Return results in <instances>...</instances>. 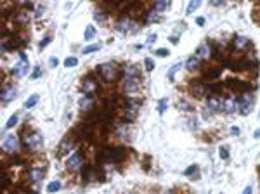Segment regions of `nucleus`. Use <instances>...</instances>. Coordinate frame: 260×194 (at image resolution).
I'll list each match as a JSON object with an SVG mask.
<instances>
[{
    "instance_id": "obj_23",
    "label": "nucleus",
    "mask_w": 260,
    "mask_h": 194,
    "mask_svg": "<svg viewBox=\"0 0 260 194\" xmlns=\"http://www.w3.org/2000/svg\"><path fill=\"white\" fill-rule=\"evenodd\" d=\"M144 66H146V71H153L154 70V61L151 57H146L144 59Z\"/></svg>"
},
{
    "instance_id": "obj_38",
    "label": "nucleus",
    "mask_w": 260,
    "mask_h": 194,
    "mask_svg": "<svg viewBox=\"0 0 260 194\" xmlns=\"http://www.w3.org/2000/svg\"><path fill=\"white\" fill-rule=\"evenodd\" d=\"M224 2H225V0H210V4H212V5H215V7H219V5H222Z\"/></svg>"
},
{
    "instance_id": "obj_24",
    "label": "nucleus",
    "mask_w": 260,
    "mask_h": 194,
    "mask_svg": "<svg viewBox=\"0 0 260 194\" xmlns=\"http://www.w3.org/2000/svg\"><path fill=\"white\" fill-rule=\"evenodd\" d=\"M78 64V59L76 57H68L66 61H64V66L66 68H73V66H76Z\"/></svg>"
},
{
    "instance_id": "obj_11",
    "label": "nucleus",
    "mask_w": 260,
    "mask_h": 194,
    "mask_svg": "<svg viewBox=\"0 0 260 194\" xmlns=\"http://www.w3.org/2000/svg\"><path fill=\"white\" fill-rule=\"evenodd\" d=\"M38 99H40V95L38 94H33V95H30L26 99V102H24V108H26V109H30V108H33L36 104V102H38Z\"/></svg>"
},
{
    "instance_id": "obj_16",
    "label": "nucleus",
    "mask_w": 260,
    "mask_h": 194,
    "mask_svg": "<svg viewBox=\"0 0 260 194\" xmlns=\"http://www.w3.org/2000/svg\"><path fill=\"white\" fill-rule=\"evenodd\" d=\"M199 5H201V0H191L187 5V14H193L196 9H199Z\"/></svg>"
},
{
    "instance_id": "obj_36",
    "label": "nucleus",
    "mask_w": 260,
    "mask_h": 194,
    "mask_svg": "<svg viewBox=\"0 0 260 194\" xmlns=\"http://www.w3.org/2000/svg\"><path fill=\"white\" fill-rule=\"evenodd\" d=\"M49 42H50V36H45V38L42 40V44H40V47H42V48H44V47H47V45H49Z\"/></svg>"
},
{
    "instance_id": "obj_26",
    "label": "nucleus",
    "mask_w": 260,
    "mask_h": 194,
    "mask_svg": "<svg viewBox=\"0 0 260 194\" xmlns=\"http://www.w3.org/2000/svg\"><path fill=\"white\" fill-rule=\"evenodd\" d=\"M125 76H137V68L135 66H128L125 70Z\"/></svg>"
},
{
    "instance_id": "obj_17",
    "label": "nucleus",
    "mask_w": 260,
    "mask_h": 194,
    "mask_svg": "<svg viewBox=\"0 0 260 194\" xmlns=\"http://www.w3.org/2000/svg\"><path fill=\"white\" fill-rule=\"evenodd\" d=\"M99 48H101V44H94V45H87V47H83L82 52L83 54H92V52H97Z\"/></svg>"
},
{
    "instance_id": "obj_27",
    "label": "nucleus",
    "mask_w": 260,
    "mask_h": 194,
    "mask_svg": "<svg viewBox=\"0 0 260 194\" xmlns=\"http://www.w3.org/2000/svg\"><path fill=\"white\" fill-rule=\"evenodd\" d=\"M219 156H220L222 159H227V158H229V149H227V147H224V146H222L220 149H219Z\"/></svg>"
},
{
    "instance_id": "obj_13",
    "label": "nucleus",
    "mask_w": 260,
    "mask_h": 194,
    "mask_svg": "<svg viewBox=\"0 0 260 194\" xmlns=\"http://www.w3.org/2000/svg\"><path fill=\"white\" fill-rule=\"evenodd\" d=\"M170 5V0H156V4H154V9L158 11V12H161V11H165Z\"/></svg>"
},
{
    "instance_id": "obj_20",
    "label": "nucleus",
    "mask_w": 260,
    "mask_h": 194,
    "mask_svg": "<svg viewBox=\"0 0 260 194\" xmlns=\"http://www.w3.org/2000/svg\"><path fill=\"white\" fill-rule=\"evenodd\" d=\"M18 118H19L18 115H12V116H11V118L7 120V123H5V130H9V128L16 127V123H18Z\"/></svg>"
},
{
    "instance_id": "obj_5",
    "label": "nucleus",
    "mask_w": 260,
    "mask_h": 194,
    "mask_svg": "<svg viewBox=\"0 0 260 194\" xmlns=\"http://www.w3.org/2000/svg\"><path fill=\"white\" fill-rule=\"evenodd\" d=\"M80 167H82V156H80L78 153L71 154V158L68 159V168H71V170H78Z\"/></svg>"
},
{
    "instance_id": "obj_41",
    "label": "nucleus",
    "mask_w": 260,
    "mask_h": 194,
    "mask_svg": "<svg viewBox=\"0 0 260 194\" xmlns=\"http://www.w3.org/2000/svg\"><path fill=\"white\" fill-rule=\"evenodd\" d=\"M196 23H198L199 26H203V24H205V18H198V19H196Z\"/></svg>"
},
{
    "instance_id": "obj_8",
    "label": "nucleus",
    "mask_w": 260,
    "mask_h": 194,
    "mask_svg": "<svg viewBox=\"0 0 260 194\" xmlns=\"http://www.w3.org/2000/svg\"><path fill=\"white\" fill-rule=\"evenodd\" d=\"M236 106H238V104H236L232 99H225V101L222 102V109H224L225 113H234V111H236Z\"/></svg>"
},
{
    "instance_id": "obj_21",
    "label": "nucleus",
    "mask_w": 260,
    "mask_h": 194,
    "mask_svg": "<svg viewBox=\"0 0 260 194\" xmlns=\"http://www.w3.org/2000/svg\"><path fill=\"white\" fill-rule=\"evenodd\" d=\"M167 108H168V99L165 97V99H161V101H160V104H158V111H160V115H163L165 111H167Z\"/></svg>"
},
{
    "instance_id": "obj_19",
    "label": "nucleus",
    "mask_w": 260,
    "mask_h": 194,
    "mask_svg": "<svg viewBox=\"0 0 260 194\" xmlns=\"http://www.w3.org/2000/svg\"><path fill=\"white\" fill-rule=\"evenodd\" d=\"M30 175H31V179H33V180H40V179H42V177H44V170H38V168H33V170H31L30 172Z\"/></svg>"
},
{
    "instance_id": "obj_18",
    "label": "nucleus",
    "mask_w": 260,
    "mask_h": 194,
    "mask_svg": "<svg viewBox=\"0 0 260 194\" xmlns=\"http://www.w3.org/2000/svg\"><path fill=\"white\" fill-rule=\"evenodd\" d=\"M234 45H236V48H245L248 45V38H245V36H238L236 42H234Z\"/></svg>"
},
{
    "instance_id": "obj_31",
    "label": "nucleus",
    "mask_w": 260,
    "mask_h": 194,
    "mask_svg": "<svg viewBox=\"0 0 260 194\" xmlns=\"http://www.w3.org/2000/svg\"><path fill=\"white\" fill-rule=\"evenodd\" d=\"M193 92L196 94L198 97H201V95H203V87H201V85H198V87H193Z\"/></svg>"
},
{
    "instance_id": "obj_40",
    "label": "nucleus",
    "mask_w": 260,
    "mask_h": 194,
    "mask_svg": "<svg viewBox=\"0 0 260 194\" xmlns=\"http://www.w3.org/2000/svg\"><path fill=\"white\" fill-rule=\"evenodd\" d=\"M231 133H232V135H239V128L238 127H232V128H231Z\"/></svg>"
},
{
    "instance_id": "obj_2",
    "label": "nucleus",
    "mask_w": 260,
    "mask_h": 194,
    "mask_svg": "<svg viewBox=\"0 0 260 194\" xmlns=\"http://www.w3.org/2000/svg\"><path fill=\"white\" fill-rule=\"evenodd\" d=\"M42 144H44V139H42L38 133H33V135L26 137V146L30 149H38Z\"/></svg>"
},
{
    "instance_id": "obj_39",
    "label": "nucleus",
    "mask_w": 260,
    "mask_h": 194,
    "mask_svg": "<svg viewBox=\"0 0 260 194\" xmlns=\"http://www.w3.org/2000/svg\"><path fill=\"white\" fill-rule=\"evenodd\" d=\"M243 194H253V187H251V185H248L246 189L243 191Z\"/></svg>"
},
{
    "instance_id": "obj_32",
    "label": "nucleus",
    "mask_w": 260,
    "mask_h": 194,
    "mask_svg": "<svg viewBox=\"0 0 260 194\" xmlns=\"http://www.w3.org/2000/svg\"><path fill=\"white\" fill-rule=\"evenodd\" d=\"M196 168H198L196 165H191V167H189V168H187V170L184 172V175H193V173L196 172Z\"/></svg>"
},
{
    "instance_id": "obj_1",
    "label": "nucleus",
    "mask_w": 260,
    "mask_h": 194,
    "mask_svg": "<svg viewBox=\"0 0 260 194\" xmlns=\"http://www.w3.org/2000/svg\"><path fill=\"white\" fill-rule=\"evenodd\" d=\"M2 147H4L7 153H16V149H18V137L16 135H7L4 139Z\"/></svg>"
},
{
    "instance_id": "obj_22",
    "label": "nucleus",
    "mask_w": 260,
    "mask_h": 194,
    "mask_svg": "<svg viewBox=\"0 0 260 194\" xmlns=\"http://www.w3.org/2000/svg\"><path fill=\"white\" fill-rule=\"evenodd\" d=\"M137 109H139V106H137V104H132V106L127 109V111H128V118H130V120H134V118L137 116Z\"/></svg>"
},
{
    "instance_id": "obj_10",
    "label": "nucleus",
    "mask_w": 260,
    "mask_h": 194,
    "mask_svg": "<svg viewBox=\"0 0 260 194\" xmlns=\"http://www.w3.org/2000/svg\"><path fill=\"white\" fill-rule=\"evenodd\" d=\"M96 28H94V24H88L87 28H85V33H83V38H85V42H88V40H92L94 36H96Z\"/></svg>"
},
{
    "instance_id": "obj_43",
    "label": "nucleus",
    "mask_w": 260,
    "mask_h": 194,
    "mask_svg": "<svg viewBox=\"0 0 260 194\" xmlns=\"http://www.w3.org/2000/svg\"><path fill=\"white\" fill-rule=\"evenodd\" d=\"M253 137H255V139H258V137H260V130H255V133H253Z\"/></svg>"
},
{
    "instance_id": "obj_42",
    "label": "nucleus",
    "mask_w": 260,
    "mask_h": 194,
    "mask_svg": "<svg viewBox=\"0 0 260 194\" xmlns=\"http://www.w3.org/2000/svg\"><path fill=\"white\" fill-rule=\"evenodd\" d=\"M170 42H172V44H179V38H177V36H172V38H170Z\"/></svg>"
},
{
    "instance_id": "obj_28",
    "label": "nucleus",
    "mask_w": 260,
    "mask_h": 194,
    "mask_svg": "<svg viewBox=\"0 0 260 194\" xmlns=\"http://www.w3.org/2000/svg\"><path fill=\"white\" fill-rule=\"evenodd\" d=\"M154 56H160V57H167V56H170V52H168V48H158V50L154 52Z\"/></svg>"
},
{
    "instance_id": "obj_3",
    "label": "nucleus",
    "mask_w": 260,
    "mask_h": 194,
    "mask_svg": "<svg viewBox=\"0 0 260 194\" xmlns=\"http://www.w3.org/2000/svg\"><path fill=\"white\" fill-rule=\"evenodd\" d=\"M28 70H30V66H28V62L24 61V59H21V62H18L16 66H14L12 73L14 76H18V78H21V76H24L28 73Z\"/></svg>"
},
{
    "instance_id": "obj_30",
    "label": "nucleus",
    "mask_w": 260,
    "mask_h": 194,
    "mask_svg": "<svg viewBox=\"0 0 260 194\" xmlns=\"http://www.w3.org/2000/svg\"><path fill=\"white\" fill-rule=\"evenodd\" d=\"M83 90H85V92H92V90H94V82H85Z\"/></svg>"
},
{
    "instance_id": "obj_29",
    "label": "nucleus",
    "mask_w": 260,
    "mask_h": 194,
    "mask_svg": "<svg viewBox=\"0 0 260 194\" xmlns=\"http://www.w3.org/2000/svg\"><path fill=\"white\" fill-rule=\"evenodd\" d=\"M208 108H212V109H219V101L217 99H208Z\"/></svg>"
},
{
    "instance_id": "obj_4",
    "label": "nucleus",
    "mask_w": 260,
    "mask_h": 194,
    "mask_svg": "<svg viewBox=\"0 0 260 194\" xmlns=\"http://www.w3.org/2000/svg\"><path fill=\"white\" fill-rule=\"evenodd\" d=\"M125 88H127V92H135L137 88H139V80H137V76H127V78H125Z\"/></svg>"
},
{
    "instance_id": "obj_25",
    "label": "nucleus",
    "mask_w": 260,
    "mask_h": 194,
    "mask_svg": "<svg viewBox=\"0 0 260 194\" xmlns=\"http://www.w3.org/2000/svg\"><path fill=\"white\" fill-rule=\"evenodd\" d=\"M181 68H182V64H175V66H173L172 70L168 71V75H167V76H168L170 80H173V76H175V73H177L179 70H181Z\"/></svg>"
},
{
    "instance_id": "obj_7",
    "label": "nucleus",
    "mask_w": 260,
    "mask_h": 194,
    "mask_svg": "<svg viewBox=\"0 0 260 194\" xmlns=\"http://www.w3.org/2000/svg\"><path fill=\"white\" fill-rule=\"evenodd\" d=\"M101 73L104 75V78H106V80H113V76H115V68L111 66V64H102V66H101Z\"/></svg>"
},
{
    "instance_id": "obj_15",
    "label": "nucleus",
    "mask_w": 260,
    "mask_h": 194,
    "mask_svg": "<svg viewBox=\"0 0 260 194\" xmlns=\"http://www.w3.org/2000/svg\"><path fill=\"white\" fill-rule=\"evenodd\" d=\"M198 64H199V57L198 56H191V57L187 59V64H185V66H187V70H194Z\"/></svg>"
},
{
    "instance_id": "obj_35",
    "label": "nucleus",
    "mask_w": 260,
    "mask_h": 194,
    "mask_svg": "<svg viewBox=\"0 0 260 194\" xmlns=\"http://www.w3.org/2000/svg\"><path fill=\"white\" fill-rule=\"evenodd\" d=\"M58 64H59L58 57H50V61H49V66H50V68H56Z\"/></svg>"
},
{
    "instance_id": "obj_34",
    "label": "nucleus",
    "mask_w": 260,
    "mask_h": 194,
    "mask_svg": "<svg viewBox=\"0 0 260 194\" xmlns=\"http://www.w3.org/2000/svg\"><path fill=\"white\" fill-rule=\"evenodd\" d=\"M156 38H158V35H156V33H151V35L147 36V44H154Z\"/></svg>"
},
{
    "instance_id": "obj_14",
    "label": "nucleus",
    "mask_w": 260,
    "mask_h": 194,
    "mask_svg": "<svg viewBox=\"0 0 260 194\" xmlns=\"http://www.w3.org/2000/svg\"><path fill=\"white\" fill-rule=\"evenodd\" d=\"M198 56H203V57H210V47H208L207 44H203V45H199L198 47Z\"/></svg>"
},
{
    "instance_id": "obj_6",
    "label": "nucleus",
    "mask_w": 260,
    "mask_h": 194,
    "mask_svg": "<svg viewBox=\"0 0 260 194\" xmlns=\"http://www.w3.org/2000/svg\"><path fill=\"white\" fill-rule=\"evenodd\" d=\"M16 94H18V90L14 87H7L2 92V99H4V102H9V101H12L14 97H16Z\"/></svg>"
},
{
    "instance_id": "obj_37",
    "label": "nucleus",
    "mask_w": 260,
    "mask_h": 194,
    "mask_svg": "<svg viewBox=\"0 0 260 194\" xmlns=\"http://www.w3.org/2000/svg\"><path fill=\"white\" fill-rule=\"evenodd\" d=\"M94 19H96V21H99V23H102V21H104V16H102L101 12H96V16H94Z\"/></svg>"
},
{
    "instance_id": "obj_9",
    "label": "nucleus",
    "mask_w": 260,
    "mask_h": 194,
    "mask_svg": "<svg viewBox=\"0 0 260 194\" xmlns=\"http://www.w3.org/2000/svg\"><path fill=\"white\" fill-rule=\"evenodd\" d=\"M130 26H134V23L125 19V21H121V23H118V24H116V30L121 31V33H127V31H130Z\"/></svg>"
},
{
    "instance_id": "obj_12",
    "label": "nucleus",
    "mask_w": 260,
    "mask_h": 194,
    "mask_svg": "<svg viewBox=\"0 0 260 194\" xmlns=\"http://www.w3.org/2000/svg\"><path fill=\"white\" fill-rule=\"evenodd\" d=\"M59 189H61V182H59V180H52L50 184L47 185V192H49V194H54V192H58Z\"/></svg>"
},
{
    "instance_id": "obj_33",
    "label": "nucleus",
    "mask_w": 260,
    "mask_h": 194,
    "mask_svg": "<svg viewBox=\"0 0 260 194\" xmlns=\"http://www.w3.org/2000/svg\"><path fill=\"white\" fill-rule=\"evenodd\" d=\"M40 75H42V68H35V71L31 73V78H38Z\"/></svg>"
}]
</instances>
